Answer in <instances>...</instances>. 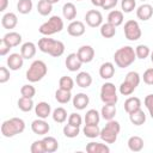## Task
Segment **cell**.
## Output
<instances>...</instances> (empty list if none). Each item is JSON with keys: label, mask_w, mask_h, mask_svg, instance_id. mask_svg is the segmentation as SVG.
Masks as SVG:
<instances>
[{"label": "cell", "mask_w": 153, "mask_h": 153, "mask_svg": "<svg viewBox=\"0 0 153 153\" xmlns=\"http://www.w3.org/2000/svg\"><path fill=\"white\" fill-rule=\"evenodd\" d=\"M38 48L41 51L49 54L54 57L61 56L65 51V44L61 41H56L48 37H43L38 41Z\"/></svg>", "instance_id": "6da1fadb"}, {"label": "cell", "mask_w": 153, "mask_h": 153, "mask_svg": "<svg viewBox=\"0 0 153 153\" xmlns=\"http://www.w3.org/2000/svg\"><path fill=\"white\" fill-rule=\"evenodd\" d=\"M135 59H136L135 50L129 45H126V47L117 49L114 54L115 63L121 68H126V67L130 66L135 61Z\"/></svg>", "instance_id": "7a4b0ae2"}, {"label": "cell", "mask_w": 153, "mask_h": 153, "mask_svg": "<svg viewBox=\"0 0 153 153\" xmlns=\"http://www.w3.org/2000/svg\"><path fill=\"white\" fill-rule=\"evenodd\" d=\"M24 129H25V123L22 118L18 117L6 120L1 124V134L5 137H13L14 135L23 133Z\"/></svg>", "instance_id": "3957f363"}, {"label": "cell", "mask_w": 153, "mask_h": 153, "mask_svg": "<svg viewBox=\"0 0 153 153\" xmlns=\"http://www.w3.org/2000/svg\"><path fill=\"white\" fill-rule=\"evenodd\" d=\"M47 72H48L47 65L41 60H36L29 67V69L26 72V79L30 82H37L45 76Z\"/></svg>", "instance_id": "277c9868"}, {"label": "cell", "mask_w": 153, "mask_h": 153, "mask_svg": "<svg viewBox=\"0 0 153 153\" xmlns=\"http://www.w3.org/2000/svg\"><path fill=\"white\" fill-rule=\"evenodd\" d=\"M63 29V22L62 19L59 17V16H53L50 17V19L45 23H43L38 31L44 35V36H50L53 33H56V32H60L61 30Z\"/></svg>", "instance_id": "5b68a950"}, {"label": "cell", "mask_w": 153, "mask_h": 153, "mask_svg": "<svg viewBox=\"0 0 153 153\" xmlns=\"http://www.w3.org/2000/svg\"><path fill=\"white\" fill-rule=\"evenodd\" d=\"M100 99L104 104H116L117 103V93L116 87L112 82H105L100 88Z\"/></svg>", "instance_id": "8992f818"}, {"label": "cell", "mask_w": 153, "mask_h": 153, "mask_svg": "<svg viewBox=\"0 0 153 153\" xmlns=\"http://www.w3.org/2000/svg\"><path fill=\"white\" fill-rule=\"evenodd\" d=\"M124 36L129 41H136L141 37V29L136 20H128L124 24Z\"/></svg>", "instance_id": "52a82bcc"}, {"label": "cell", "mask_w": 153, "mask_h": 153, "mask_svg": "<svg viewBox=\"0 0 153 153\" xmlns=\"http://www.w3.org/2000/svg\"><path fill=\"white\" fill-rule=\"evenodd\" d=\"M85 20H86V23H87L88 26H91V27H97V26H99V25L102 24V22H103V16H102V13H100L99 11H97V10H90V11H87L86 14H85Z\"/></svg>", "instance_id": "ba28073f"}, {"label": "cell", "mask_w": 153, "mask_h": 153, "mask_svg": "<svg viewBox=\"0 0 153 153\" xmlns=\"http://www.w3.org/2000/svg\"><path fill=\"white\" fill-rule=\"evenodd\" d=\"M76 54H78V56H79V59H80V61L82 63H88L94 57V50H93V48L91 45H82V47H80Z\"/></svg>", "instance_id": "9c48e42d"}, {"label": "cell", "mask_w": 153, "mask_h": 153, "mask_svg": "<svg viewBox=\"0 0 153 153\" xmlns=\"http://www.w3.org/2000/svg\"><path fill=\"white\" fill-rule=\"evenodd\" d=\"M31 129H32V131H33L35 134H37V135H45V134L49 133L50 126H49L43 118H41V120H35V121L31 123Z\"/></svg>", "instance_id": "30bf717a"}, {"label": "cell", "mask_w": 153, "mask_h": 153, "mask_svg": "<svg viewBox=\"0 0 153 153\" xmlns=\"http://www.w3.org/2000/svg\"><path fill=\"white\" fill-rule=\"evenodd\" d=\"M67 32H68V35H71L73 37H79V36L84 35V32H85V25L80 20H73L68 25Z\"/></svg>", "instance_id": "8fae6325"}, {"label": "cell", "mask_w": 153, "mask_h": 153, "mask_svg": "<svg viewBox=\"0 0 153 153\" xmlns=\"http://www.w3.org/2000/svg\"><path fill=\"white\" fill-rule=\"evenodd\" d=\"M65 63H66L67 69L71 71V72H76V71L81 67V65H82V62L80 61V59H79V56H78L76 53L69 54V55L66 57V62H65Z\"/></svg>", "instance_id": "7c38bea8"}, {"label": "cell", "mask_w": 153, "mask_h": 153, "mask_svg": "<svg viewBox=\"0 0 153 153\" xmlns=\"http://www.w3.org/2000/svg\"><path fill=\"white\" fill-rule=\"evenodd\" d=\"M23 60H24V57L22 56V54L13 53L7 57V66L12 71H18L23 66Z\"/></svg>", "instance_id": "4fadbf2b"}, {"label": "cell", "mask_w": 153, "mask_h": 153, "mask_svg": "<svg viewBox=\"0 0 153 153\" xmlns=\"http://www.w3.org/2000/svg\"><path fill=\"white\" fill-rule=\"evenodd\" d=\"M136 16L141 20H148L153 16V7L149 4H143L136 10Z\"/></svg>", "instance_id": "5bb4252c"}, {"label": "cell", "mask_w": 153, "mask_h": 153, "mask_svg": "<svg viewBox=\"0 0 153 153\" xmlns=\"http://www.w3.org/2000/svg\"><path fill=\"white\" fill-rule=\"evenodd\" d=\"M117 135H118L117 131L110 129V128L106 127V126L100 130V134H99L100 139H102L103 141H105L106 143H114V142L117 140Z\"/></svg>", "instance_id": "9a60e30c"}, {"label": "cell", "mask_w": 153, "mask_h": 153, "mask_svg": "<svg viewBox=\"0 0 153 153\" xmlns=\"http://www.w3.org/2000/svg\"><path fill=\"white\" fill-rule=\"evenodd\" d=\"M90 103V98L87 94L85 93H78L76 96H74L73 98V106L78 110H82L85 109Z\"/></svg>", "instance_id": "2e32d148"}, {"label": "cell", "mask_w": 153, "mask_h": 153, "mask_svg": "<svg viewBox=\"0 0 153 153\" xmlns=\"http://www.w3.org/2000/svg\"><path fill=\"white\" fill-rule=\"evenodd\" d=\"M86 152L87 153H109L110 148L104 145V143H99V142H88L86 145Z\"/></svg>", "instance_id": "e0dca14e"}, {"label": "cell", "mask_w": 153, "mask_h": 153, "mask_svg": "<svg viewBox=\"0 0 153 153\" xmlns=\"http://www.w3.org/2000/svg\"><path fill=\"white\" fill-rule=\"evenodd\" d=\"M129 120L134 126H141V124H143L146 122V114L140 108V109H137V110H135V111L129 114Z\"/></svg>", "instance_id": "ac0fdd59"}, {"label": "cell", "mask_w": 153, "mask_h": 153, "mask_svg": "<svg viewBox=\"0 0 153 153\" xmlns=\"http://www.w3.org/2000/svg\"><path fill=\"white\" fill-rule=\"evenodd\" d=\"M17 23H18V18L12 12H8V13L4 14L2 19H1V24H2V26L5 29H13V27H16Z\"/></svg>", "instance_id": "d6986e66"}, {"label": "cell", "mask_w": 153, "mask_h": 153, "mask_svg": "<svg viewBox=\"0 0 153 153\" xmlns=\"http://www.w3.org/2000/svg\"><path fill=\"white\" fill-rule=\"evenodd\" d=\"M50 111H51V108H50V105L48 104V103H45V102H39L37 105H36V108H35V112H36V115L39 117V118H47L49 115H50Z\"/></svg>", "instance_id": "ffe728a7"}, {"label": "cell", "mask_w": 153, "mask_h": 153, "mask_svg": "<svg viewBox=\"0 0 153 153\" xmlns=\"http://www.w3.org/2000/svg\"><path fill=\"white\" fill-rule=\"evenodd\" d=\"M115 74V67L111 62H105L99 68V75L103 79H110Z\"/></svg>", "instance_id": "44dd1931"}, {"label": "cell", "mask_w": 153, "mask_h": 153, "mask_svg": "<svg viewBox=\"0 0 153 153\" xmlns=\"http://www.w3.org/2000/svg\"><path fill=\"white\" fill-rule=\"evenodd\" d=\"M11 48H13V47H17V45H19V43L22 42V36H20V33H18V32H14V31H12V32H8V33H6L5 36H4V38H2Z\"/></svg>", "instance_id": "7402d4cb"}, {"label": "cell", "mask_w": 153, "mask_h": 153, "mask_svg": "<svg viewBox=\"0 0 153 153\" xmlns=\"http://www.w3.org/2000/svg\"><path fill=\"white\" fill-rule=\"evenodd\" d=\"M20 54L24 59H31L35 56L36 54V45L32 43V42H26L22 45V49H20Z\"/></svg>", "instance_id": "603a6c76"}, {"label": "cell", "mask_w": 153, "mask_h": 153, "mask_svg": "<svg viewBox=\"0 0 153 153\" xmlns=\"http://www.w3.org/2000/svg\"><path fill=\"white\" fill-rule=\"evenodd\" d=\"M140 108H141V100L137 97H130L124 102V110L128 114H130V112H133Z\"/></svg>", "instance_id": "cb8c5ba5"}, {"label": "cell", "mask_w": 153, "mask_h": 153, "mask_svg": "<svg viewBox=\"0 0 153 153\" xmlns=\"http://www.w3.org/2000/svg\"><path fill=\"white\" fill-rule=\"evenodd\" d=\"M76 85L82 87V88H86L88 87L91 84H92V76L87 73V72H80L78 75H76Z\"/></svg>", "instance_id": "d4e9b609"}, {"label": "cell", "mask_w": 153, "mask_h": 153, "mask_svg": "<svg viewBox=\"0 0 153 153\" xmlns=\"http://www.w3.org/2000/svg\"><path fill=\"white\" fill-rule=\"evenodd\" d=\"M128 147L131 152H140L143 148V140L140 136H130L128 140Z\"/></svg>", "instance_id": "484cf974"}, {"label": "cell", "mask_w": 153, "mask_h": 153, "mask_svg": "<svg viewBox=\"0 0 153 153\" xmlns=\"http://www.w3.org/2000/svg\"><path fill=\"white\" fill-rule=\"evenodd\" d=\"M108 23L112 24L114 26H118L123 23V12L122 11H118V10H115V11H111L108 16Z\"/></svg>", "instance_id": "4316f807"}, {"label": "cell", "mask_w": 153, "mask_h": 153, "mask_svg": "<svg viewBox=\"0 0 153 153\" xmlns=\"http://www.w3.org/2000/svg\"><path fill=\"white\" fill-rule=\"evenodd\" d=\"M62 13H63V17L67 20H73L76 17V8H75L74 4L66 2L63 5V7H62Z\"/></svg>", "instance_id": "83f0119b"}, {"label": "cell", "mask_w": 153, "mask_h": 153, "mask_svg": "<svg viewBox=\"0 0 153 153\" xmlns=\"http://www.w3.org/2000/svg\"><path fill=\"white\" fill-rule=\"evenodd\" d=\"M115 115H116V105L115 104H105V105H103L102 116H103L104 120H106V121L114 120Z\"/></svg>", "instance_id": "f1b7e54d"}, {"label": "cell", "mask_w": 153, "mask_h": 153, "mask_svg": "<svg viewBox=\"0 0 153 153\" xmlns=\"http://www.w3.org/2000/svg\"><path fill=\"white\" fill-rule=\"evenodd\" d=\"M82 131H84L85 136L90 137V139H94V137L99 136V134H100V129H99L98 124H85Z\"/></svg>", "instance_id": "f546056e"}, {"label": "cell", "mask_w": 153, "mask_h": 153, "mask_svg": "<svg viewBox=\"0 0 153 153\" xmlns=\"http://www.w3.org/2000/svg\"><path fill=\"white\" fill-rule=\"evenodd\" d=\"M116 33V26H114L110 23H105L100 26V35L104 38H111Z\"/></svg>", "instance_id": "4dcf8cb0"}, {"label": "cell", "mask_w": 153, "mask_h": 153, "mask_svg": "<svg viewBox=\"0 0 153 153\" xmlns=\"http://www.w3.org/2000/svg\"><path fill=\"white\" fill-rule=\"evenodd\" d=\"M55 98L59 103L61 104H66L71 100L72 98V94H71V91H67V90H62V88H59L56 90L55 92Z\"/></svg>", "instance_id": "1f68e13d"}, {"label": "cell", "mask_w": 153, "mask_h": 153, "mask_svg": "<svg viewBox=\"0 0 153 153\" xmlns=\"http://www.w3.org/2000/svg\"><path fill=\"white\" fill-rule=\"evenodd\" d=\"M18 108L24 111V112H27L30 111L32 108H33V102H32V98H27V97H20L18 99Z\"/></svg>", "instance_id": "d6a6232c"}, {"label": "cell", "mask_w": 153, "mask_h": 153, "mask_svg": "<svg viewBox=\"0 0 153 153\" xmlns=\"http://www.w3.org/2000/svg\"><path fill=\"white\" fill-rule=\"evenodd\" d=\"M37 11L42 16H48L53 11V4L47 0H39L37 4Z\"/></svg>", "instance_id": "836d02e7"}, {"label": "cell", "mask_w": 153, "mask_h": 153, "mask_svg": "<svg viewBox=\"0 0 153 153\" xmlns=\"http://www.w3.org/2000/svg\"><path fill=\"white\" fill-rule=\"evenodd\" d=\"M99 114L97 110L91 109L85 115V124H98L99 123Z\"/></svg>", "instance_id": "e575fe53"}, {"label": "cell", "mask_w": 153, "mask_h": 153, "mask_svg": "<svg viewBox=\"0 0 153 153\" xmlns=\"http://www.w3.org/2000/svg\"><path fill=\"white\" fill-rule=\"evenodd\" d=\"M17 10L22 14H27L32 10V0H19L17 4Z\"/></svg>", "instance_id": "d590c367"}, {"label": "cell", "mask_w": 153, "mask_h": 153, "mask_svg": "<svg viewBox=\"0 0 153 153\" xmlns=\"http://www.w3.org/2000/svg\"><path fill=\"white\" fill-rule=\"evenodd\" d=\"M43 141H44V145H45V148H47V152L48 153H53V152L57 151L59 142H57V140L55 137H53V136H45L43 139Z\"/></svg>", "instance_id": "8d00e7d4"}, {"label": "cell", "mask_w": 153, "mask_h": 153, "mask_svg": "<svg viewBox=\"0 0 153 153\" xmlns=\"http://www.w3.org/2000/svg\"><path fill=\"white\" fill-rule=\"evenodd\" d=\"M66 118H67V111L63 109V108H56L55 110H54V112H53V120L55 121V122H57V123H62V122H65L66 121Z\"/></svg>", "instance_id": "74e56055"}, {"label": "cell", "mask_w": 153, "mask_h": 153, "mask_svg": "<svg viewBox=\"0 0 153 153\" xmlns=\"http://www.w3.org/2000/svg\"><path fill=\"white\" fill-rule=\"evenodd\" d=\"M59 85H60V88H62V90L72 91V88H73V86H74V81H73V79H72L71 76L65 75V76H61V78H60Z\"/></svg>", "instance_id": "f35d334b"}, {"label": "cell", "mask_w": 153, "mask_h": 153, "mask_svg": "<svg viewBox=\"0 0 153 153\" xmlns=\"http://www.w3.org/2000/svg\"><path fill=\"white\" fill-rule=\"evenodd\" d=\"M79 131H80L79 127L72 126V124H69V123L63 127V134H65V136H67V137H75V136H78Z\"/></svg>", "instance_id": "ab89813d"}, {"label": "cell", "mask_w": 153, "mask_h": 153, "mask_svg": "<svg viewBox=\"0 0 153 153\" xmlns=\"http://www.w3.org/2000/svg\"><path fill=\"white\" fill-rule=\"evenodd\" d=\"M124 81H127V82L131 84L134 87H137V86H139V84H140V75H139L136 72L131 71V72L127 73Z\"/></svg>", "instance_id": "60d3db41"}, {"label": "cell", "mask_w": 153, "mask_h": 153, "mask_svg": "<svg viewBox=\"0 0 153 153\" xmlns=\"http://www.w3.org/2000/svg\"><path fill=\"white\" fill-rule=\"evenodd\" d=\"M135 54H136V57L137 59H141V60H145L148 55H149V48L145 44H139L135 49Z\"/></svg>", "instance_id": "b9f144b4"}, {"label": "cell", "mask_w": 153, "mask_h": 153, "mask_svg": "<svg viewBox=\"0 0 153 153\" xmlns=\"http://www.w3.org/2000/svg\"><path fill=\"white\" fill-rule=\"evenodd\" d=\"M45 152H47V148H45L43 139L37 140L31 145V153H45Z\"/></svg>", "instance_id": "7bdbcfd3"}, {"label": "cell", "mask_w": 153, "mask_h": 153, "mask_svg": "<svg viewBox=\"0 0 153 153\" xmlns=\"http://www.w3.org/2000/svg\"><path fill=\"white\" fill-rule=\"evenodd\" d=\"M20 93L23 97H27V98H32L36 94V88L32 85H23L20 88Z\"/></svg>", "instance_id": "ee69618b"}, {"label": "cell", "mask_w": 153, "mask_h": 153, "mask_svg": "<svg viewBox=\"0 0 153 153\" xmlns=\"http://www.w3.org/2000/svg\"><path fill=\"white\" fill-rule=\"evenodd\" d=\"M135 6H136L135 0H122L121 1V7L124 13H130L135 8Z\"/></svg>", "instance_id": "f6af8a7d"}, {"label": "cell", "mask_w": 153, "mask_h": 153, "mask_svg": "<svg viewBox=\"0 0 153 153\" xmlns=\"http://www.w3.org/2000/svg\"><path fill=\"white\" fill-rule=\"evenodd\" d=\"M135 88H136V87H134L131 84H129V82H127V81H123V82L121 84V86H120V92H121V94H123V96H129V94H131V93L134 92Z\"/></svg>", "instance_id": "bcb514c9"}, {"label": "cell", "mask_w": 153, "mask_h": 153, "mask_svg": "<svg viewBox=\"0 0 153 153\" xmlns=\"http://www.w3.org/2000/svg\"><path fill=\"white\" fill-rule=\"evenodd\" d=\"M81 122H82V118L79 114H71L69 115V118H68V123L72 124V126H75V127H80L81 126Z\"/></svg>", "instance_id": "7dc6e473"}, {"label": "cell", "mask_w": 153, "mask_h": 153, "mask_svg": "<svg viewBox=\"0 0 153 153\" xmlns=\"http://www.w3.org/2000/svg\"><path fill=\"white\" fill-rule=\"evenodd\" d=\"M143 81L147 85H153V68H148L143 73Z\"/></svg>", "instance_id": "c3c4849f"}, {"label": "cell", "mask_w": 153, "mask_h": 153, "mask_svg": "<svg viewBox=\"0 0 153 153\" xmlns=\"http://www.w3.org/2000/svg\"><path fill=\"white\" fill-rule=\"evenodd\" d=\"M145 105H146V108L148 109L151 117L153 118V94L146 96V98H145Z\"/></svg>", "instance_id": "681fc988"}, {"label": "cell", "mask_w": 153, "mask_h": 153, "mask_svg": "<svg viewBox=\"0 0 153 153\" xmlns=\"http://www.w3.org/2000/svg\"><path fill=\"white\" fill-rule=\"evenodd\" d=\"M10 72L6 67H0V82L4 84L10 79Z\"/></svg>", "instance_id": "f907efd6"}, {"label": "cell", "mask_w": 153, "mask_h": 153, "mask_svg": "<svg viewBox=\"0 0 153 153\" xmlns=\"http://www.w3.org/2000/svg\"><path fill=\"white\" fill-rule=\"evenodd\" d=\"M10 49H11V47H10L4 39H1V41H0V55H1V56L6 55V54L10 51Z\"/></svg>", "instance_id": "816d5d0a"}, {"label": "cell", "mask_w": 153, "mask_h": 153, "mask_svg": "<svg viewBox=\"0 0 153 153\" xmlns=\"http://www.w3.org/2000/svg\"><path fill=\"white\" fill-rule=\"evenodd\" d=\"M116 5H117V0H105L102 7H103L104 10H110V8L115 7Z\"/></svg>", "instance_id": "f5cc1de1"}, {"label": "cell", "mask_w": 153, "mask_h": 153, "mask_svg": "<svg viewBox=\"0 0 153 153\" xmlns=\"http://www.w3.org/2000/svg\"><path fill=\"white\" fill-rule=\"evenodd\" d=\"M8 5V0H0V11H5Z\"/></svg>", "instance_id": "db71d44e"}, {"label": "cell", "mask_w": 153, "mask_h": 153, "mask_svg": "<svg viewBox=\"0 0 153 153\" xmlns=\"http://www.w3.org/2000/svg\"><path fill=\"white\" fill-rule=\"evenodd\" d=\"M104 1L105 0H91V2L94 5V6H103V4H104Z\"/></svg>", "instance_id": "11a10c76"}, {"label": "cell", "mask_w": 153, "mask_h": 153, "mask_svg": "<svg viewBox=\"0 0 153 153\" xmlns=\"http://www.w3.org/2000/svg\"><path fill=\"white\" fill-rule=\"evenodd\" d=\"M47 1H49L50 4H56V2H59L60 0H47Z\"/></svg>", "instance_id": "9f6ffc18"}, {"label": "cell", "mask_w": 153, "mask_h": 153, "mask_svg": "<svg viewBox=\"0 0 153 153\" xmlns=\"http://www.w3.org/2000/svg\"><path fill=\"white\" fill-rule=\"evenodd\" d=\"M151 60H152V62H153V51L151 53Z\"/></svg>", "instance_id": "6f0895ef"}, {"label": "cell", "mask_w": 153, "mask_h": 153, "mask_svg": "<svg viewBox=\"0 0 153 153\" xmlns=\"http://www.w3.org/2000/svg\"><path fill=\"white\" fill-rule=\"evenodd\" d=\"M76 1H81V0H76Z\"/></svg>", "instance_id": "680465c9"}, {"label": "cell", "mask_w": 153, "mask_h": 153, "mask_svg": "<svg viewBox=\"0 0 153 153\" xmlns=\"http://www.w3.org/2000/svg\"><path fill=\"white\" fill-rule=\"evenodd\" d=\"M141 1H145V0H141Z\"/></svg>", "instance_id": "91938a15"}]
</instances>
